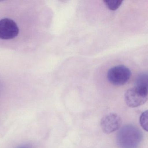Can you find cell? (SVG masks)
Listing matches in <instances>:
<instances>
[{"label":"cell","mask_w":148,"mask_h":148,"mask_svg":"<svg viewBox=\"0 0 148 148\" xmlns=\"http://www.w3.org/2000/svg\"><path fill=\"white\" fill-rule=\"evenodd\" d=\"M142 137V132L136 126L126 125L122 127L117 134V144L120 148H137Z\"/></svg>","instance_id":"6da1fadb"},{"label":"cell","mask_w":148,"mask_h":148,"mask_svg":"<svg viewBox=\"0 0 148 148\" xmlns=\"http://www.w3.org/2000/svg\"><path fill=\"white\" fill-rule=\"evenodd\" d=\"M125 100L131 108L144 104L147 100V87L135 86L129 89L125 94Z\"/></svg>","instance_id":"7a4b0ae2"},{"label":"cell","mask_w":148,"mask_h":148,"mask_svg":"<svg viewBox=\"0 0 148 148\" xmlns=\"http://www.w3.org/2000/svg\"><path fill=\"white\" fill-rule=\"evenodd\" d=\"M131 71L128 67L122 65L112 67L108 71L107 77L108 81L115 86L125 84L131 76Z\"/></svg>","instance_id":"3957f363"},{"label":"cell","mask_w":148,"mask_h":148,"mask_svg":"<svg viewBox=\"0 0 148 148\" xmlns=\"http://www.w3.org/2000/svg\"><path fill=\"white\" fill-rule=\"evenodd\" d=\"M19 32L18 27L12 19L5 18L0 20V39L4 40L13 39Z\"/></svg>","instance_id":"277c9868"},{"label":"cell","mask_w":148,"mask_h":148,"mask_svg":"<svg viewBox=\"0 0 148 148\" xmlns=\"http://www.w3.org/2000/svg\"><path fill=\"white\" fill-rule=\"evenodd\" d=\"M122 122L121 117L118 114L109 113L102 118L100 126L104 133L110 134L118 130Z\"/></svg>","instance_id":"5b68a950"},{"label":"cell","mask_w":148,"mask_h":148,"mask_svg":"<svg viewBox=\"0 0 148 148\" xmlns=\"http://www.w3.org/2000/svg\"><path fill=\"white\" fill-rule=\"evenodd\" d=\"M103 2L110 10L115 11L121 5L123 1L120 0H105Z\"/></svg>","instance_id":"8992f818"},{"label":"cell","mask_w":148,"mask_h":148,"mask_svg":"<svg viewBox=\"0 0 148 148\" xmlns=\"http://www.w3.org/2000/svg\"><path fill=\"white\" fill-rule=\"evenodd\" d=\"M136 86L147 87L148 86V75L145 73L140 74L137 78Z\"/></svg>","instance_id":"52a82bcc"},{"label":"cell","mask_w":148,"mask_h":148,"mask_svg":"<svg viewBox=\"0 0 148 148\" xmlns=\"http://www.w3.org/2000/svg\"><path fill=\"white\" fill-rule=\"evenodd\" d=\"M140 125L142 128L147 131H148V111L146 110L142 113L139 119Z\"/></svg>","instance_id":"ba28073f"},{"label":"cell","mask_w":148,"mask_h":148,"mask_svg":"<svg viewBox=\"0 0 148 148\" xmlns=\"http://www.w3.org/2000/svg\"><path fill=\"white\" fill-rule=\"evenodd\" d=\"M17 148H31V147H29L28 145H21L19 147H17Z\"/></svg>","instance_id":"9c48e42d"}]
</instances>
